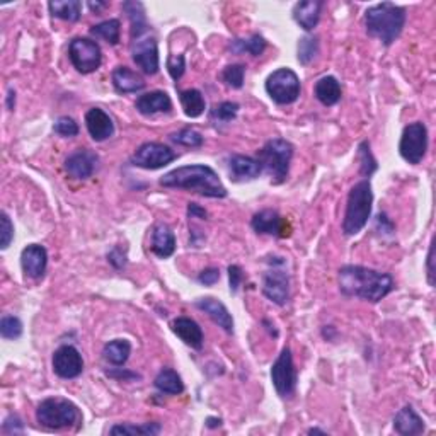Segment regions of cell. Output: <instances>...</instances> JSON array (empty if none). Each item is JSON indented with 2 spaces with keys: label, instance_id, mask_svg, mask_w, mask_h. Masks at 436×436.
<instances>
[{
  "label": "cell",
  "instance_id": "13",
  "mask_svg": "<svg viewBox=\"0 0 436 436\" xmlns=\"http://www.w3.org/2000/svg\"><path fill=\"white\" fill-rule=\"evenodd\" d=\"M132 55L133 62H135L137 65H139V69L143 70L147 76H154V73L159 72L157 40H155L148 31L132 41Z\"/></svg>",
  "mask_w": 436,
  "mask_h": 436
},
{
  "label": "cell",
  "instance_id": "15",
  "mask_svg": "<svg viewBox=\"0 0 436 436\" xmlns=\"http://www.w3.org/2000/svg\"><path fill=\"white\" fill-rule=\"evenodd\" d=\"M251 227L258 234H266V236L274 237H288L290 225L278 211L274 210H263L256 213L251 220Z\"/></svg>",
  "mask_w": 436,
  "mask_h": 436
},
{
  "label": "cell",
  "instance_id": "30",
  "mask_svg": "<svg viewBox=\"0 0 436 436\" xmlns=\"http://www.w3.org/2000/svg\"><path fill=\"white\" fill-rule=\"evenodd\" d=\"M130 353H132V345L126 339H113L103 349L104 360L110 361L111 365H116V367L126 363V360L130 358Z\"/></svg>",
  "mask_w": 436,
  "mask_h": 436
},
{
  "label": "cell",
  "instance_id": "44",
  "mask_svg": "<svg viewBox=\"0 0 436 436\" xmlns=\"http://www.w3.org/2000/svg\"><path fill=\"white\" fill-rule=\"evenodd\" d=\"M167 70H169L171 77L174 80H179L182 76H184V70H186V62L182 55H173L167 60Z\"/></svg>",
  "mask_w": 436,
  "mask_h": 436
},
{
  "label": "cell",
  "instance_id": "11",
  "mask_svg": "<svg viewBox=\"0 0 436 436\" xmlns=\"http://www.w3.org/2000/svg\"><path fill=\"white\" fill-rule=\"evenodd\" d=\"M270 261L273 270L266 271L263 278V293L264 297L270 298L273 304L285 305L290 298V278L281 266H285V259L273 258Z\"/></svg>",
  "mask_w": 436,
  "mask_h": 436
},
{
  "label": "cell",
  "instance_id": "32",
  "mask_svg": "<svg viewBox=\"0 0 436 436\" xmlns=\"http://www.w3.org/2000/svg\"><path fill=\"white\" fill-rule=\"evenodd\" d=\"M123 10L128 14L132 22V40L139 38L148 31L147 19H145V10L140 2H123Z\"/></svg>",
  "mask_w": 436,
  "mask_h": 436
},
{
  "label": "cell",
  "instance_id": "22",
  "mask_svg": "<svg viewBox=\"0 0 436 436\" xmlns=\"http://www.w3.org/2000/svg\"><path fill=\"white\" fill-rule=\"evenodd\" d=\"M174 334L181 339L184 345L191 346L193 349H201L203 348V331H201L200 324L195 322L189 317H177L171 324Z\"/></svg>",
  "mask_w": 436,
  "mask_h": 436
},
{
  "label": "cell",
  "instance_id": "26",
  "mask_svg": "<svg viewBox=\"0 0 436 436\" xmlns=\"http://www.w3.org/2000/svg\"><path fill=\"white\" fill-rule=\"evenodd\" d=\"M152 251H154L155 256L159 258L166 259L171 258L176 251V237H174V232L169 229L167 225L160 223L154 229V234H152Z\"/></svg>",
  "mask_w": 436,
  "mask_h": 436
},
{
  "label": "cell",
  "instance_id": "18",
  "mask_svg": "<svg viewBox=\"0 0 436 436\" xmlns=\"http://www.w3.org/2000/svg\"><path fill=\"white\" fill-rule=\"evenodd\" d=\"M85 126H87L89 135L92 137V140L96 141H104L111 139L114 133V123L110 118V114L106 111H103L101 107H91V110L85 113Z\"/></svg>",
  "mask_w": 436,
  "mask_h": 436
},
{
  "label": "cell",
  "instance_id": "51",
  "mask_svg": "<svg viewBox=\"0 0 436 436\" xmlns=\"http://www.w3.org/2000/svg\"><path fill=\"white\" fill-rule=\"evenodd\" d=\"M188 217L189 218H203V220H207L208 213H207V210H204V208L198 207V204H196V203H189L188 204Z\"/></svg>",
  "mask_w": 436,
  "mask_h": 436
},
{
  "label": "cell",
  "instance_id": "6",
  "mask_svg": "<svg viewBox=\"0 0 436 436\" xmlns=\"http://www.w3.org/2000/svg\"><path fill=\"white\" fill-rule=\"evenodd\" d=\"M293 157V145L283 139H273L266 141L259 150L258 160L264 171L271 176L274 184H281L288 177L290 162Z\"/></svg>",
  "mask_w": 436,
  "mask_h": 436
},
{
  "label": "cell",
  "instance_id": "38",
  "mask_svg": "<svg viewBox=\"0 0 436 436\" xmlns=\"http://www.w3.org/2000/svg\"><path fill=\"white\" fill-rule=\"evenodd\" d=\"M237 113L238 104L225 101V103H220L217 106H213V110L210 111V118L213 123H229L237 116Z\"/></svg>",
  "mask_w": 436,
  "mask_h": 436
},
{
  "label": "cell",
  "instance_id": "55",
  "mask_svg": "<svg viewBox=\"0 0 436 436\" xmlns=\"http://www.w3.org/2000/svg\"><path fill=\"white\" fill-rule=\"evenodd\" d=\"M308 435H326V431L319 430V428H312V430H308Z\"/></svg>",
  "mask_w": 436,
  "mask_h": 436
},
{
  "label": "cell",
  "instance_id": "28",
  "mask_svg": "<svg viewBox=\"0 0 436 436\" xmlns=\"http://www.w3.org/2000/svg\"><path fill=\"white\" fill-rule=\"evenodd\" d=\"M48 9H50L53 17L76 22L80 19L82 2H79V0H55V2L48 3Z\"/></svg>",
  "mask_w": 436,
  "mask_h": 436
},
{
  "label": "cell",
  "instance_id": "7",
  "mask_svg": "<svg viewBox=\"0 0 436 436\" xmlns=\"http://www.w3.org/2000/svg\"><path fill=\"white\" fill-rule=\"evenodd\" d=\"M300 79L292 69H278L266 79V92L277 104L286 106L300 96Z\"/></svg>",
  "mask_w": 436,
  "mask_h": 436
},
{
  "label": "cell",
  "instance_id": "24",
  "mask_svg": "<svg viewBox=\"0 0 436 436\" xmlns=\"http://www.w3.org/2000/svg\"><path fill=\"white\" fill-rule=\"evenodd\" d=\"M324 2L322 0H305V2H298L293 7V19H295L300 28L305 31H312L315 26L319 24L320 10H322Z\"/></svg>",
  "mask_w": 436,
  "mask_h": 436
},
{
  "label": "cell",
  "instance_id": "54",
  "mask_svg": "<svg viewBox=\"0 0 436 436\" xmlns=\"http://www.w3.org/2000/svg\"><path fill=\"white\" fill-rule=\"evenodd\" d=\"M220 424H222V419H220V417H208L207 419L208 428H217V426H220Z\"/></svg>",
  "mask_w": 436,
  "mask_h": 436
},
{
  "label": "cell",
  "instance_id": "3",
  "mask_svg": "<svg viewBox=\"0 0 436 436\" xmlns=\"http://www.w3.org/2000/svg\"><path fill=\"white\" fill-rule=\"evenodd\" d=\"M404 24L406 9L392 2L377 3L365 12L367 33L372 38H377L385 46H390L401 36Z\"/></svg>",
  "mask_w": 436,
  "mask_h": 436
},
{
  "label": "cell",
  "instance_id": "8",
  "mask_svg": "<svg viewBox=\"0 0 436 436\" xmlns=\"http://www.w3.org/2000/svg\"><path fill=\"white\" fill-rule=\"evenodd\" d=\"M428 150V128L424 123L416 121L404 128L399 143V154L406 162L419 164L424 159Z\"/></svg>",
  "mask_w": 436,
  "mask_h": 436
},
{
  "label": "cell",
  "instance_id": "20",
  "mask_svg": "<svg viewBox=\"0 0 436 436\" xmlns=\"http://www.w3.org/2000/svg\"><path fill=\"white\" fill-rule=\"evenodd\" d=\"M227 166H229L230 179L236 182L252 181V179L259 177V174L263 173L259 160L245 157V155H230Z\"/></svg>",
  "mask_w": 436,
  "mask_h": 436
},
{
  "label": "cell",
  "instance_id": "1",
  "mask_svg": "<svg viewBox=\"0 0 436 436\" xmlns=\"http://www.w3.org/2000/svg\"><path fill=\"white\" fill-rule=\"evenodd\" d=\"M339 290L342 295L361 298V300L377 304L389 295L394 290L396 283L389 273L370 270L365 266H342L338 274Z\"/></svg>",
  "mask_w": 436,
  "mask_h": 436
},
{
  "label": "cell",
  "instance_id": "36",
  "mask_svg": "<svg viewBox=\"0 0 436 436\" xmlns=\"http://www.w3.org/2000/svg\"><path fill=\"white\" fill-rule=\"evenodd\" d=\"M319 55V40L315 36H304L298 41V62L308 65Z\"/></svg>",
  "mask_w": 436,
  "mask_h": 436
},
{
  "label": "cell",
  "instance_id": "45",
  "mask_svg": "<svg viewBox=\"0 0 436 436\" xmlns=\"http://www.w3.org/2000/svg\"><path fill=\"white\" fill-rule=\"evenodd\" d=\"M2 431H3V433H9V435L24 433V424H22V419H21L19 416H16V415L7 416L6 421H3Z\"/></svg>",
  "mask_w": 436,
  "mask_h": 436
},
{
  "label": "cell",
  "instance_id": "16",
  "mask_svg": "<svg viewBox=\"0 0 436 436\" xmlns=\"http://www.w3.org/2000/svg\"><path fill=\"white\" fill-rule=\"evenodd\" d=\"M99 157L89 148H79L65 160V171L76 179H89L98 167Z\"/></svg>",
  "mask_w": 436,
  "mask_h": 436
},
{
  "label": "cell",
  "instance_id": "33",
  "mask_svg": "<svg viewBox=\"0 0 436 436\" xmlns=\"http://www.w3.org/2000/svg\"><path fill=\"white\" fill-rule=\"evenodd\" d=\"M266 50V40L261 35L251 36L249 40H234L230 43V51L232 53H249L252 57H259Z\"/></svg>",
  "mask_w": 436,
  "mask_h": 436
},
{
  "label": "cell",
  "instance_id": "41",
  "mask_svg": "<svg viewBox=\"0 0 436 436\" xmlns=\"http://www.w3.org/2000/svg\"><path fill=\"white\" fill-rule=\"evenodd\" d=\"M0 334L3 339H19L22 336L21 319L14 317V315H3L0 320Z\"/></svg>",
  "mask_w": 436,
  "mask_h": 436
},
{
  "label": "cell",
  "instance_id": "40",
  "mask_svg": "<svg viewBox=\"0 0 436 436\" xmlns=\"http://www.w3.org/2000/svg\"><path fill=\"white\" fill-rule=\"evenodd\" d=\"M244 76H245V67L241 65V63H236V65H229L223 69L222 80L225 82L229 87L241 89L242 85H244Z\"/></svg>",
  "mask_w": 436,
  "mask_h": 436
},
{
  "label": "cell",
  "instance_id": "47",
  "mask_svg": "<svg viewBox=\"0 0 436 436\" xmlns=\"http://www.w3.org/2000/svg\"><path fill=\"white\" fill-rule=\"evenodd\" d=\"M242 279H244V274H242V270L241 266H237V264H232V266H229V281H230V292L236 293L238 290V286H241Z\"/></svg>",
  "mask_w": 436,
  "mask_h": 436
},
{
  "label": "cell",
  "instance_id": "19",
  "mask_svg": "<svg viewBox=\"0 0 436 436\" xmlns=\"http://www.w3.org/2000/svg\"><path fill=\"white\" fill-rule=\"evenodd\" d=\"M195 305H196V308H200L201 312H204V314L213 320L215 324H218L225 333H229V334L234 333V319H232V315H230L229 308H227L222 302L213 297H203V298H198V300L195 302Z\"/></svg>",
  "mask_w": 436,
  "mask_h": 436
},
{
  "label": "cell",
  "instance_id": "23",
  "mask_svg": "<svg viewBox=\"0 0 436 436\" xmlns=\"http://www.w3.org/2000/svg\"><path fill=\"white\" fill-rule=\"evenodd\" d=\"M394 430L402 436H416L424 433V421L412 409V406H404L394 417Z\"/></svg>",
  "mask_w": 436,
  "mask_h": 436
},
{
  "label": "cell",
  "instance_id": "34",
  "mask_svg": "<svg viewBox=\"0 0 436 436\" xmlns=\"http://www.w3.org/2000/svg\"><path fill=\"white\" fill-rule=\"evenodd\" d=\"M91 35L99 40H104L110 44H118L119 35H121V22L118 19H107L99 22L98 26H92Z\"/></svg>",
  "mask_w": 436,
  "mask_h": 436
},
{
  "label": "cell",
  "instance_id": "48",
  "mask_svg": "<svg viewBox=\"0 0 436 436\" xmlns=\"http://www.w3.org/2000/svg\"><path fill=\"white\" fill-rule=\"evenodd\" d=\"M218 279H220V271L217 270V268H208V270L201 271L198 277V281L201 283V285H207V286L215 285Z\"/></svg>",
  "mask_w": 436,
  "mask_h": 436
},
{
  "label": "cell",
  "instance_id": "37",
  "mask_svg": "<svg viewBox=\"0 0 436 436\" xmlns=\"http://www.w3.org/2000/svg\"><path fill=\"white\" fill-rule=\"evenodd\" d=\"M358 160H360V171L363 176L370 177L377 171V160L370 150V141H361L358 147Z\"/></svg>",
  "mask_w": 436,
  "mask_h": 436
},
{
  "label": "cell",
  "instance_id": "52",
  "mask_svg": "<svg viewBox=\"0 0 436 436\" xmlns=\"http://www.w3.org/2000/svg\"><path fill=\"white\" fill-rule=\"evenodd\" d=\"M14 106H16V91H12V89H10L9 94H7V107L12 111Z\"/></svg>",
  "mask_w": 436,
  "mask_h": 436
},
{
  "label": "cell",
  "instance_id": "35",
  "mask_svg": "<svg viewBox=\"0 0 436 436\" xmlns=\"http://www.w3.org/2000/svg\"><path fill=\"white\" fill-rule=\"evenodd\" d=\"M162 431V426L159 423H145L140 426L135 424H116L110 430V435H139V436H155Z\"/></svg>",
  "mask_w": 436,
  "mask_h": 436
},
{
  "label": "cell",
  "instance_id": "17",
  "mask_svg": "<svg viewBox=\"0 0 436 436\" xmlns=\"http://www.w3.org/2000/svg\"><path fill=\"white\" fill-rule=\"evenodd\" d=\"M21 266L26 277L33 279H40L44 277L48 266V252L43 245L31 244L22 249L21 252Z\"/></svg>",
  "mask_w": 436,
  "mask_h": 436
},
{
  "label": "cell",
  "instance_id": "12",
  "mask_svg": "<svg viewBox=\"0 0 436 436\" xmlns=\"http://www.w3.org/2000/svg\"><path fill=\"white\" fill-rule=\"evenodd\" d=\"M174 159H176V154L167 145L159 143V141H147L137 148L132 157V164L141 169L155 171L171 164Z\"/></svg>",
  "mask_w": 436,
  "mask_h": 436
},
{
  "label": "cell",
  "instance_id": "5",
  "mask_svg": "<svg viewBox=\"0 0 436 436\" xmlns=\"http://www.w3.org/2000/svg\"><path fill=\"white\" fill-rule=\"evenodd\" d=\"M36 421L48 430H63L82 423V415L76 404L69 399H44L36 409Z\"/></svg>",
  "mask_w": 436,
  "mask_h": 436
},
{
  "label": "cell",
  "instance_id": "2",
  "mask_svg": "<svg viewBox=\"0 0 436 436\" xmlns=\"http://www.w3.org/2000/svg\"><path fill=\"white\" fill-rule=\"evenodd\" d=\"M159 182L164 188L186 189V191L198 193L207 198H225L227 196V188L220 181L218 174L211 167L203 166V164L182 166L169 171L160 177Z\"/></svg>",
  "mask_w": 436,
  "mask_h": 436
},
{
  "label": "cell",
  "instance_id": "14",
  "mask_svg": "<svg viewBox=\"0 0 436 436\" xmlns=\"http://www.w3.org/2000/svg\"><path fill=\"white\" fill-rule=\"evenodd\" d=\"M53 372L58 375L60 378H77L84 372V360L79 349L73 348V346L65 345L60 346L57 351L53 353Z\"/></svg>",
  "mask_w": 436,
  "mask_h": 436
},
{
  "label": "cell",
  "instance_id": "49",
  "mask_svg": "<svg viewBox=\"0 0 436 436\" xmlns=\"http://www.w3.org/2000/svg\"><path fill=\"white\" fill-rule=\"evenodd\" d=\"M377 230L383 234H394V225L385 213H378L377 217Z\"/></svg>",
  "mask_w": 436,
  "mask_h": 436
},
{
  "label": "cell",
  "instance_id": "39",
  "mask_svg": "<svg viewBox=\"0 0 436 436\" xmlns=\"http://www.w3.org/2000/svg\"><path fill=\"white\" fill-rule=\"evenodd\" d=\"M171 140H173L174 143L182 145V147H191V148L201 147V145H203V135L193 128L179 130V132L171 135Z\"/></svg>",
  "mask_w": 436,
  "mask_h": 436
},
{
  "label": "cell",
  "instance_id": "43",
  "mask_svg": "<svg viewBox=\"0 0 436 436\" xmlns=\"http://www.w3.org/2000/svg\"><path fill=\"white\" fill-rule=\"evenodd\" d=\"M12 238H14V225H12V222H10L9 215L2 211V213H0V249L6 251V249L10 245V242H12Z\"/></svg>",
  "mask_w": 436,
  "mask_h": 436
},
{
  "label": "cell",
  "instance_id": "25",
  "mask_svg": "<svg viewBox=\"0 0 436 436\" xmlns=\"http://www.w3.org/2000/svg\"><path fill=\"white\" fill-rule=\"evenodd\" d=\"M111 80H113L114 89L121 94H130V92H139L145 87V80L141 79L140 73L133 72L128 67L119 65L113 70V76H111Z\"/></svg>",
  "mask_w": 436,
  "mask_h": 436
},
{
  "label": "cell",
  "instance_id": "27",
  "mask_svg": "<svg viewBox=\"0 0 436 436\" xmlns=\"http://www.w3.org/2000/svg\"><path fill=\"white\" fill-rule=\"evenodd\" d=\"M314 94L319 99V103H322L324 106H334L341 99V84H339L336 77L326 76L315 82Z\"/></svg>",
  "mask_w": 436,
  "mask_h": 436
},
{
  "label": "cell",
  "instance_id": "50",
  "mask_svg": "<svg viewBox=\"0 0 436 436\" xmlns=\"http://www.w3.org/2000/svg\"><path fill=\"white\" fill-rule=\"evenodd\" d=\"M433 261H435V244L431 242L430 252H428V259H426V266H428V281L430 285H435V270H433Z\"/></svg>",
  "mask_w": 436,
  "mask_h": 436
},
{
  "label": "cell",
  "instance_id": "29",
  "mask_svg": "<svg viewBox=\"0 0 436 436\" xmlns=\"http://www.w3.org/2000/svg\"><path fill=\"white\" fill-rule=\"evenodd\" d=\"M179 101H181V106L188 118L201 116L204 113V107H207L203 94L198 89H188V91L179 92Z\"/></svg>",
  "mask_w": 436,
  "mask_h": 436
},
{
  "label": "cell",
  "instance_id": "42",
  "mask_svg": "<svg viewBox=\"0 0 436 436\" xmlns=\"http://www.w3.org/2000/svg\"><path fill=\"white\" fill-rule=\"evenodd\" d=\"M53 130H55V133H58L60 137H67V139H72V137L79 135V125H77V123L69 116L58 118L57 123H55Z\"/></svg>",
  "mask_w": 436,
  "mask_h": 436
},
{
  "label": "cell",
  "instance_id": "53",
  "mask_svg": "<svg viewBox=\"0 0 436 436\" xmlns=\"http://www.w3.org/2000/svg\"><path fill=\"white\" fill-rule=\"evenodd\" d=\"M89 6V9L91 10H96V12H98V10H101V9H104V7H107V3L106 2H89L87 3Z\"/></svg>",
  "mask_w": 436,
  "mask_h": 436
},
{
  "label": "cell",
  "instance_id": "4",
  "mask_svg": "<svg viewBox=\"0 0 436 436\" xmlns=\"http://www.w3.org/2000/svg\"><path fill=\"white\" fill-rule=\"evenodd\" d=\"M374 204V191L368 179L356 182L351 188L346 204L345 220H342V232L345 236H356L368 223Z\"/></svg>",
  "mask_w": 436,
  "mask_h": 436
},
{
  "label": "cell",
  "instance_id": "31",
  "mask_svg": "<svg viewBox=\"0 0 436 436\" xmlns=\"http://www.w3.org/2000/svg\"><path fill=\"white\" fill-rule=\"evenodd\" d=\"M154 385L157 387V390H160V392L171 394V396H177V394H181L184 390V383H182L177 372H174L173 368L160 370L154 380Z\"/></svg>",
  "mask_w": 436,
  "mask_h": 436
},
{
  "label": "cell",
  "instance_id": "9",
  "mask_svg": "<svg viewBox=\"0 0 436 436\" xmlns=\"http://www.w3.org/2000/svg\"><path fill=\"white\" fill-rule=\"evenodd\" d=\"M69 57L77 72L92 73L103 63V53L96 41L89 38H76L70 41Z\"/></svg>",
  "mask_w": 436,
  "mask_h": 436
},
{
  "label": "cell",
  "instance_id": "46",
  "mask_svg": "<svg viewBox=\"0 0 436 436\" xmlns=\"http://www.w3.org/2000/svg\"><path fill=\"white\" fill-rule=\"evenodd\" d=\"M107 261H110V263L113 264V268H116V270L125 268L126 266V249H123L121 245L114 247L113 251L107 254Z\"/></svg>",
  "mask_w": 436,
  "mask_h": 436
},
{
  "label": "cell",
  "instance_id": "10",
  "mask_svg": "<svg viewBox=\"0 0 436 436\" xmlns=\"http://www.w3.org/2000/svg\"><path fill=\"white\" fill-rule=\"evenodd\" d=\"M271 380H273V385L277 389L278 396L286 399L295 394L298 375L290 348L283 349L281 355L278 356V360L271 367Z\"/></svg>",
  "mask_w": 436,
  "mask_h": 436
},
{
  "label": "cell",
  "instance_id": "21",
  "mask_svg": "<svg viewBox=\"0 0 436 436\" xmlns=\"http://www.w3.org/2000/svg\"><path fill=\"white\" fill-rule=\"evenodd\" d=\"M135 107L143 116H154L157 113H169L173 110V101H171L167 92L154 91L140 96L137 99Z\"/></svg>",
  "mask_w": 436,
  "mask_h": 436
}]
</instances>
